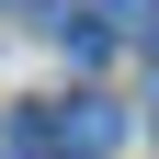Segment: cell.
Returning a JSON list of instances; mask_svg holds the SVG:
<instances>
[{
	"label": "cell",
	"instance_id": "cell-2",
	"mask_svg": "<svg viewBox=\"0 0 159 159\" xmlns=\"http://www.w3.org/2000/svg\"><path fill=\"white\" fill-rule=\"evenodd\" d=\"M91 11H102L125 46H159V0H91Z\"/></svg>",
	"mask_w": 159,
	"mask_h": 159
},
{
	"label": "cell",
	"instance_id": "cell-3",
	"mask_svg": "<svg viewBox=\"0 0 159 159\" xmlns=\"http://www.w3.org/2000/svg\"><path fill=\"white\" fill-rule=\"evenodd\" d=\"M148 114H159V46H148Z\"/></svg>",
	"mask_w": 159,
	"mask_h": 159
},
{
	"label": "cell",
	"instance_id": "cell-1",
	"mask_svg": "<svg viewBox=\"0 0 159 159\" xmlns=\"http://www.w3.org/2000/svg\"><path fill=\"white\" fill-rule=\"evenodd\" d=\"M46 125H57V159H114V148H125V102H102V91L57 102Z\"/></svg>",
	"mask_w": 159,
	"mask_h": 159
}]
</instances>
